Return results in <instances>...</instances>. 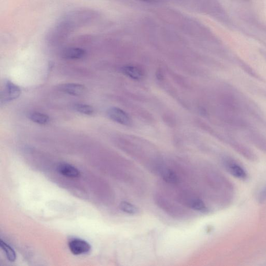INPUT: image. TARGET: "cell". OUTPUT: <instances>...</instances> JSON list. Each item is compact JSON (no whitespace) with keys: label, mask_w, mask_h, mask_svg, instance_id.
I'll return each mask as SVG.
<instances>
[{"label":"cell","mask_w":266,"mask_h":266,"mask_svg":"<svg viewBox=\"0 0 266 266\" xmlns=\"http://www.w3.org/2000/svg\"><path fill=\"white\" fill-rule=\"evenodd\" d=\"M92 10L79 9L73 11L63 17L51 30L48 36L52 39H62L69 36L74 29L82 26L97 17Z\"/></svg>","instance_id":"6da1fadb"},{"label":"cell","mask_w":266,"mask_h":266,"mask_svg":"<svg viewBox=\"0 0 266 266\" xmlns=\"http://www.w3.org/2000/svg\"><path fill=\"white\" fill-rule=\"evenodd\" d=\"M154 200L157 204L172 217L182 218L187 215V211L178 204L173 202L171 200L161 194L155 196Z\"/></svg>","instance_id":"7a4b0ae2"},{"label":"cell","mask_w":266,"mask_h":266,"mask_svg":"<svg viewBox=\"0 0 266 266\" xmlns=\"http://www.w3.org/2000/svg\"><path fill=\"white\" fill-rule=\"evenodd\" d=\"M179 197L182 204L186 207L203 213L208 212V208L202 200L193 194L182 191L180 193Z\"/></svg>","instance_id":"3957f363"},{"label":"cell","mask_w":266,"mask_h":266,"mask_svg":"<svg viewBox=\"0 0 266 266\" xmlns=\"http://www.w3.org/2000/svg\"><path fill=\"white\" fill-rule=\"evenodd\" d=\"M222 163L226 170L236 179L245 181L248 178L246 170L235 159L228 156L224 157Z\"/></svg>","instance_id":"277c9868"},{"label":"cell","mask_w":266,"mask_h":266,"mask_svg":"<svg viewBox=\"0 0 266 266\" xmlns=\"http://www.w3.org/2000/svg\"><path fill=\"white\" fill-rule=\"evenodd\" d=\"M154 172L160 175L166 183L176 185L180 182L179 175L174 171L162 164H158Z\"/></svg>","instance_id":"5b68a950"},{"label":"cell","mask_w":266,"mask_h":266,"mask_svg":"<svg viewBox=\"0 0 266 266\" xmlns=\"http://www.w3.org/2000/svg\"><path fill=\"white\" fill-rule=\"evenodd\" d=\"M20 88L17 85L10 81L6 82L1 93V103L5 104L13 101L20 96Z\"/></svg>","instance_id":"8992f818"},{"label":"cell","mask_w":266,"mask_h":266,"mask_svg":"<svg viewBox=\"0 0 266 266\" xmlns=\"http://www.w3.org/2000/svg\"><path fill=\"white\" fill-rule=\"evenodd\" d=\"M246 136L254 146L266 152V138L261 132L252 128L247 132Z\"/></svg>","instance_id":"52a82bcc"},{"label":"cell","mask_w":266,"mask_h":266,"mask_svg":"<svg viewBox=\"0 0 266 266\" xmlns=\"http://www.w3.org/2000/svg\"><path fill=\"white\" fill-rule=\"evenodd\" d=\"M68 246L71 252L75 256H80L89 252L91 249V245L86 241L75 238L69 241Z\"/></svg>","instance_id":"ba28073f"},{"label":"cell","mask_w":266,"mask_h":266,"mask_svg":"<svg viewBox=\"0 0 266 266\" xmlns=\"http://www.w3.org/2000/svg\"><path fill=\"white\" fill-rule=\"evenodd\" d=\"M107 115L109 118L121 125L128 126L131 124V118L123 110L117 107L108 109Z\"/></svg>","instance_id":"9c48e42d"},{"label":"cell","mask_w":266,"mask_h":266,"mask_svg":"<svg viewBox=\"0 0 266 266\" xmlns=\"http://www.w3.org/2000/svg\"><path fill=\"white\" fill-rule=\"evenodd\" d=\"M57 171L62 175L68 177V178L76 179L81 175L78 169L67 163L59 164L57 167Z\"/></svg>","instance_id":"30bf717a"},{"label":"cell","mask_w":266,"mask_h":266,"mask_svg":"<svg viewBox=\"0 0 266 266\" xmlns=\"http://www.w3.org/2000/svg\"><path fill=\"white\" fill-rule=\"evenodd\" d=\"M62 92L73 96H81L85 93L86 88L82 84L77 83H66L60 86Z\"/></svg>","instance_id":"8fae6325"},{"label":"cell","mask_w":266,"mask_h":266,"mask_svg":"<svg viewBox=\"0 0 266 266\" xmlns=\"http://www.w3.org/2000/svg\"><path fill=\"white\" fill-rule=\"evenodd\" d=\"M86 51L79 48H68L62 52L63 59L68 60H77L83 58L86 55Z\"/></svg>","instance_id":"7c38bea8"},{"label":"cell","mask_w":266,"mask_h":266,"mask_svg":"<svg viewBox=\"0 0 266 266\" xmlns=\"http://www.w3.org/2000/svg\"><path fill=\"white\" fill-rule=\"evenodd\" d=\"M122 71L127 76L135 80H139L142 77V72L135 66H127L122 69Z\"/></svg>","instance_id":"4fadbf2b"},{"label":"cell","mask_w":266,"mask_h":266,"mask_svg":"<svg viewBox=\"0 0 266 266\" xmlns=\"http://www.w3.org/2000/svg\"><path fill=\"white\" fill-rule=\"evenodd\" d=\"M235 61L236 62L238 65L240 66V67L249 75H250L252 77H254V78L258 79L259 80H263L262 77L260 76V75L246 63L243 62L240 59H236Z\"/></svg>","instance_id":"5bb4252c"},{"label":"cell","mask_w":266,"mask_h":266,"mask_svg":"<svg viewBox=\"0 0 266 266\" xmlns=\"http://www.w3.org/2000/svg\"><path fill=\"white\" fill-rule=\"evenodd\" d=\"M119 207L122 211L130 215H136L139 212L136 206L127 201L121 202Z\"/></svg>","instance_id":"9a60e30c"},{"label":"cell","mask_w":266,"mask_h":266,"mask_svg":"<svg viewBox=\"0 0 266 266\" xmlns=\"http://www.w3.org/2000/svg\"><path fill=\"white\" fill-rule=\"evenodd\" d=\"M0 247L5 252L6 258L9 261L14 262L16 261V254L12 247L2 240H0Z\"/></svg>","instance_id":"2e32d148"},{"label":"cell","mask_w":266,"mask_h":266,"mask_svg":"<svg viewBox=\"0 0 266 266\" xmlns=\"http://www.w3.org/2000/svg\"><path fill=\"white\" fill-rule=\"evenodd\" d=\"M29 118L32 121L39 125H46L50 121V118L47 115L38 112L30 114Z\"/></svg>","instance_id":"e0dca14e"},{"label":"cell","mask_w":266,"mask_h":266,"mask_svg":"<svg viewBox=\"0 0 266 266\" xmlns=\"http://www.w3.org/2000/svg\"><path fill=\"white\" fill-rule=\"evenodd\" d=\"M76 112L86 115H92L94 113V108L89 105L76 104L74 106Z\"/></svg>","instance_id":"ac0fdd59"},{"label":"cell","mask_w":266,"mask_h":266,"mask_svg":"<svg viewBox=\"0 0 266 266\" xmlns=\"http://www.w3.org/2000/svg\"><path fill=\"white\" fill-rule=\"evenodd\" d=\"M259 201L263 203H266V187L264 188L260 195Z\"/></svg>","instance_id":"d6986e66"},{"label":"cell","mask_w":266,"mask_h":266,"mask_svg":"<svg viewBox=\"0 0 266 266\" xmlns=\"http://www.w3.org/2000/svg\"><path fill=\"white\" fill-rule=\"evenodd\" d=\"M139 1L149 3H158L160 2L162 0H139Z\"/></svg>","instance_id":"ffe728a7"},{"label":"cell","mask_w":266,"mask_h":266,"mask_svg":"<svg viewBox=\"0 0 266 266\" xmlns=\"http://www.w3.org/2000/svg\"><path fill=\"white\" fill-rule=\"evenodd\" d=\"M262 94L264 95V96L266 98V92H263Z\"/></svg>","instance_id":"44dd1931"},{"label":"cell","mask_w":266,"mask_h":266,"mask_svg":"<svg viewBox=\"0 0 266 266\" xmlns=\"http://www.w3.org/2000/svg\"><path fill=\"white\" fill-rule=\"evenodd\" d=\"M263 54L264 57L266 59V52H263Z\"/></svg>","instance_id":"7402d4cb"},{"label":"cell","mask_w":266,"mask_h":266,"mask_svg":"<svg viewBox=\"0 0 266 266\" xmlns=\"http://www.w3.org/2000/svg\"><path fill=\"white\" fill-rule=\"evenodd\" d=\"M245 1H249V0H245Z\"/></svg>","instance_id":"603a6c76"}]
</instances>
